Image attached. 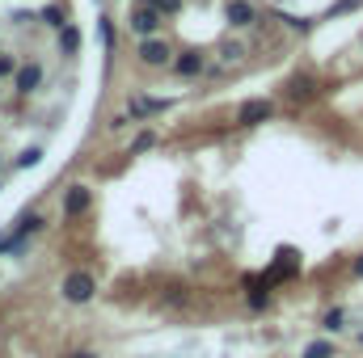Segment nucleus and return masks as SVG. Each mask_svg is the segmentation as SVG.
I'll return each mask as SVG.
<instances>
[{"mask_svg": "<svg viewBox=\"0 0 363 358\" xmlns=\"http://www.w3.org/2000/svg\"><path fill=\"white\" fill-rule=\"evenodd\" d=\"M144 4H152L161 17H165V13H178V8H182V0H144Z\"/></svg>", "mask_w": 363, "mask_h": 358, "instance_id": "12", "label": "nucleus"}, {"mask_svg": "<svg viewBox=\"0 0 363 358\" xmlns=\"http://www.w3.org/2000/svg\"><path fill=\"white\" fill-rule=\"evenodd\" d=\"M325 329H330V333H334V329H342V308H334V312L325 316Z\"/></svg>", "mask_w": 363, "mask_h": 358, "instance_id": "14", "label": "nucleus"}, {"mask_svg": "<svg viewBox=\"0 0 363 358\" xmlns=\"http://www.w3.org/2000/svg\"><path fill=\"white\" fill-rule=\"evenodd\" d=\"M72 358H89V354H72Z\"/></svg>", "mask_w": 363, "mask_h": 358, "instance_id": "18", "label": "nucleus"}, {"mask_svg": "<svg viewBox=\"0 0 363 358\" xmlns=\"http://www.w3.org/2000/svg\"><path fill=\"white\" fill-rule=\"evenodd\" d=\"M38 85H43V68H38V64L17 68V89H21V93H34Z\"/></svg>", "mask_w": 363, "mask_h": 358, "instance_id": "7", "label": "nucleus"}, {"mask_svg": "<svg viewBox=\"0 0 363 358\" xmlns=\"http://www.w3.org/2000/svg\"><path fill=\"white\" fill-rule=\"evenodd\" d=\"M308 93H313V81H296L291 85V97H308Z\"/></svg>", "mask_w": 363, "mask_h": 358, "instance_id": "16", "label": "nucleus"}, {"mask_svg": "<svg viewBox=\"0 0 363 358\" xmlns=\"http://www.w3.org/2000/svg\"><path fill=\"white\" fill-rule=\"evenodd\" d=\"M228 21L233 25H254L258 21V8L250 0H228Z\"/></svg>", "mask_w": 363, "mask_h": 358, "instance_id": "5", "label": "nucleus"}, {"mask_svg": "<svg viewBox=\"0 0 363 358\" xmlns=\"http://www.w3.org/2000/svg\"><path fill=\"white\" fill-rule=\"evenodd\" d=\"M93 291H97V282H93V274H85V270H77V274L64 278V299H72V304L93 299Z\"/></svg>", "mask_w": 363, "mask_h": 358, "instance_id": "1", "label": "nucleus"}, {"mask_svg": "<svg viewBox=\"0 0 363 358\" xmlns=\"http://www.w3.org/2000/svg\"><path fill=\"white\" fill-rule=\"evenodd\" d=\"M300 358H334V346L330 342H313V346H304Z\"/></svg>", "mask_w": 363, "mask_h": 358, "instance_id": "9", "label": "nucleus"}, {"mask_svg": "<svg viewBox=\"0 0 363 358\" xmlns=\"http://www.w3.org/2000/svg\"><path fill=\"white\" fill-rule=\"evenodd\" d=\"M165 110V101H131V114H157Z\"/></svg>", "mask_w": 363, "mask_h": 358, "instance_id": "11", "label": "nucleus"}, {"mask_svg": "<svg viewBox=\"0 0 363 358\" xmlns=\"http://www.w3.org/2000/svg\"><path fill=\"white\" fill-rule=\"evenodd\" d=\"M355 274H359V278H363V258H359V262H355Z\"/></svg>", "mask_w": 363, "mask_h": 358, "instance_id": "17", "label": "nucleus"}, {"mask_svg": "<svg viewBox=\"0 0 363 358\" xmlns=\"http://www.w3.org/2000/svg\"><path fill=\"white\" fill-rule=\"evenodd\" d=\"M38 156H43V152H38V148H30V152H21V156H17V165H21V169H30V165H38Z\"/></svg>", "mask_w": 363, "mask_h": 358, "instance_id": "13", "label": "nucleus"}, {"mask_svg": "<svg viewBox=\"0 0 363 358\" xmlns=\"http://www.w3.org/2000/svg\"><path fill=\"white\" fill-rule=\"evenodd\" d=\"M60 47H64V51H68V55H72V51H77V47H81V34H77V30H72V25H68V30H64V34H60Z\"/></svg>", "mask_w": 363, "mask_h": 358, "instance_id": "10", "label": "nucleus"}, {"mask_svg": "<svg viewBox=\"0 0 363 358\" xmlns=\"http://www.w3.org/2000/svg\"><path fill=\"white\" fill-rule=\"evenodd\" d=\"M271 114H274V105H271V101L254 97V101H245V105L237 110V122H241V127H254V122H267Z\"/></svg>", "mask_w": 363, "mask_h": 358, "instance_id": "3", "label": "nucleus"}, {"mask_svg": "<svg viewBox=\"0 0 363 358\" xmlns=\"http://www.w3.org/2000/svg\"><path fill=\"white\" fill-rule=\"evenodd\" d=\"M174 68H178V76H199V72H203V55H199V51H186Z\"/></svg>", "mask_w": 363, "mask_h": 358, "instance_id": "8", "label": "nucleus"}, {"mask_svg": "<svg viewBox=\"0 0 363 358\" xmlns=\"http://www.w3.org/2000/svg\"><path fill=\"white\" fill-rule=\"evenodd\" d=\"M161 21H165V17H161L152 4H144V8H135V13H131V30H135V34H144V38H152V34L161 30Z\"/></svg>", "mask_w": 363, "mask_h": 358, "instance_id": "2", "label": "nucleus"}, {"mask_svg": "<svg viewBox=\"0 0 363 358\" xmlns=\"http://www.w3.org/2000/svg\"><path fill=\"white\" fill-rule=\"evenodd\" d=\"M140 59H144V64H152V68L169 64V42H161V38H144V47H140Z\"/></svg>", "mask_w": 363, "mask_h": 358, "instance_id": "4", "label": "nucleus"}, {"mask_svg": "<svg viewBox=\"0 0 363 358\" xmlns=\"http://www.w3.org/2000/svg\"><path fill=\"white\" fill-rule=\"evenodd\" d=\"M89 202H93L89 185H72V190H68V198H64V215H81Z\"/></svg>", "mask_w": 363, "mask_h": 358, "instance_id": "6", "label": "nucleus"}, {"mask_svg": "<svg viewBox=\"0 0 363 358\" xmlns=\"http://www.w3.org/2000/svg\"><path fill=\"white\" fill-rule=\"evenodd\" d=\"M0 76H17V64H13V55H0Z\"/></svg>", "mask_w": 363, "mask_h": 358, "instance_id": "15", "label": "nucleus"}]
</instances>
